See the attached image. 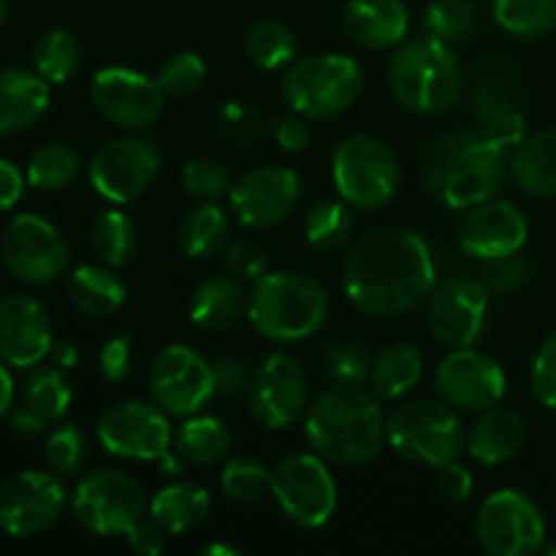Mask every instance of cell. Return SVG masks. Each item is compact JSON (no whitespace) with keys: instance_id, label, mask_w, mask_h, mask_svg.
Listing matches in <instances>:
<instances>
[{"instance_id":"43","label":"cell","mask_w":556,"mask_h":556,"mask_svg":"<svg viewBox=\"0 0 556 556\" xmlns=\"http://www.w3.org/2000/svg\"><path fill=\"white\" fill-rule=\"evenodd\" d=\"M206 79V63L195 52H174L172 58L163 60L155 81L161 85L163 96L188 98L201 90Z\"/></svg>"},{"instance_id":"52","label":"cell","mask_w":556,"mask_h":556,"mask_svg":"<svg viewBox=\"0 0 556 556\" xmlns=\"http://www.w3.org/2000/svg\"><path fill=\"white\" fill-rule=\"evenodd\" d=\"M250 383H253V375L242 358L228 356L215 364V389L223 394H244V391H250Z\"/></svg>"},{"instance_id":"46","label":"cell","mask_w":556,"mask_h":556,"mask_svg":"<svg viewBox=\"0 0 556 556\" xmlns=\"http://www.w3.org/2000/svg\"><path fill=\"white\" fill-rule=\"evenodd\" d=\"M326 367H329V375L337 383L364 386L369 383L372 358L356 342H340V345H331L329 353H326Z\"/></svg>"},{"instance_id":"9","label":"cell","mask_w":556,"mask_h":556,"mask_svg":"<svg viewBox=\"0 0 556 556\" xmlns=\"http://www.w3.org/2000/svg\"><path fill=\"white\" fill-rule=\"evenodd\" d=\"M98 440L109 454L130 462H163L166 472H182V456L172 454V427L157 405L125 400L98 421Z\"/></svg>"},{"instance_id":"53","label":"cell","mask_w":556,"mask_h":556,"mask_svg":"<svg viewBox=\"0 0 556 556\" xmlns=\"http://www.w3.org/2000/svg\"><path fill=\"white\" fill-rule=\"evenodd\" d=\"M277 144L286 152H304L313 141V128H309L307 117L304 114H293V117H286L277 123Z\"/></svg>"},{"instance_id":"3","label":"cell","mask_w":556,"mask_h":556,"mask_svg":"<svg viewBox=\"0 0 556 556\" xmlns=\"http://www.w3.org/2000/svg\"><path fill=\"white\" fill-rule=\"evenodd\" d=\"M510 147L497 144L476 128L440 136L429 144L421 177L429 193L451 210H470L494 199L508 172Z\"/></svg>"},{"instance_id":"24","label":"cell","mask_w":556,"mask_h":556,"mask_svg":"<svg viewBox=\"0 0 556 556\" xmlns=\"http://www.w3.org/2000/svg\"><path fill=\"white\" fill-rule=\"evenodd\" d=\"M342 22L348 36L372 52L400 47L410 30V14L402 0H348Z\"/></svg>"},{"instance_id":"50","label":"cell","mask_w":556,"mask_h":556,"mask_svg":"<svg viewBox=\"0 0 556 556\" xmlns=\"http://www.w3.org/2000/svg\"><path fill=\"white\" fill-rule=\"evenodd\" d=\"M98 367L101 375L112 383H119L125 375L130 372V337L117 334L101 348V356H98Z\"/></svg>"},{"instance_id":"40","label":"cell","mask_w":556,"mask_h":556,"mask_svg":"<svg viewBox=\"0 0 556 556\" xmlns=\"http://www.w3.org/2000/svg\"><path fill=\"white\" fill-rule=\"evenodd\" d=\"M79 174V155L65 144H43L27 163V182L38 190H63Z\"/></svg>"},{"instance_id":"45","label":"cell","mask_w":556,"mask_h":556,"mask_svg":"<svg viewBox=\"0 0 556 556\" xmlns=\"http://www.w3.org/2000/svg\"><path fill=\"white\" fill-rule=\"evenodd\" d=\"M182 188L190 199L217 201L231 190V177H228V168L223 163L199 157L182 168Z\"/></svg>"},{"instance_id":"38","label":"cell","mask_w":556,"mask_h":556,"mask_svg":"<svg viewBox=\"0 0 556 556\" xmlns=\"http://www.w3.org/2000/svg\"><path fill=\"white\" fill-rule=\"evenodd\" d=\"M81 49L79 41L71 36L68 30H47L33 47V65H36V74L43 76L49 85H63L74 76V71L79 68Z\"/></svg>"},{"instance_id":"37","label":"cell","mask_w":556,"mask_h":556,"mask_svg":"<svg viewBox=\"0 0 556 556\" xmlns=\"http://www.w3.org/2000/svg\"><path fill=\"white\" fill-rule=\"evenodd\" d=\"M244 49H248L250 63L264 71H277L286 68V65H291L296 60L299 41L288 25L275 20H264L258 25H253V30L248 33Z\"/></svg>"},{"instance_id":"11","label":"cell","mask_w":556,"mask_h":556,"mask_svg":"<svg viewBox=\"0 0 556 556\" xmlns=\"http://www.w3.org/2000/svg\"><path fill=\"white\" fill-rule=\"evenodd\" d=\"M476 538L492 556H532L546 546V519L525 492L500 489L478 508Z\"/></svg>"},{"instance_id":"23","label":"cell","mask_w":556,"mask_h":556,"mask_svg":"<svg viewBox=\"0 0 556 556\" xmlns=\"http://www.w3.org/2000/svg\"><path fill=\"white\" fill-rule=\"evenodd\" d=\"M52 353V326L47 309L25 293L0 302V362L11 367H36Z\"/></svg>"},{"instance_id":"44","label":"cell","mask_w":556,"mask_h":556,"mask_svg":"<svg viewBox=\"0 0 556 556\" xmlns=\"http://www.w3.org/2000/svg\"><path fill=\"white\" fill-rule=\"evenodd\" d=\"M87 459V440L74 424H63L47 438V462L58 476H76Z\"/></svg>"},{"instance_id":"14","label":"cell","mask_w":556,"mask_h":556,"mask_svg":"<svg viewBox=\"0 0 556 556\" xmlns=\"http://www.w3.org/2000/svg\"><path fill=\"white\" fill-rule=\"evenodd\" d=\"M0 255L11 275L30 286L54 282L68 269V244L63 233L38 215H16L0 233Z\"/></svg>"},{"instance_id":"17","label":"cell","mask_w":556,"mask_h":556,"mask_svg":"<svg viewBox=\"0 0 556 556\" xmlns=\"http://www.w3.org/2000/svg\"><path fill=\"white\" fill-rule=\"evenodd\" d=\"M65 492L52 472L25 470L0 486V530L11 538H33L60 519Z\"/></svg>"},{"instance_id":"19","label":"cell","mask_w":556,"mask_h":556,"mask_svg":"<svg viewBox=\"0 0 556 556\" xmlns=\"http://www.w3.org/2000/svg\"><path fill=\"white\" fill-rule=\"evenodd\" d=\"M489 288L476 277H451L429 296V329L445 348H467L481 337L489 315Z\"/></svg>"},{"instance_id":"26","label":"cell","mask_w":556,"mask_h":556,"mask_svg":"<svg viewBox=\"0 0 556 556\" xmlns=\"http://www.w3.org/2000/svg\"><path fill=\"white\" fill-rule=\"evenodd\" d=\"M49 106V81L22 68L0 71V134H20Z\"/></svg>"},{"instance_id":"22","label":"cell","mask_w":556,"mask_h":556,"mask_svg":"<svg viewBox=\"0 0 556 556\" xmlns=\"http://www.w3.org/2000/svg\"><path fill=\"white\" fill-rule=\"evenodd\" d=\"M527 237H530L527 217L510 201L489 199L470 206L459 223V248L478 261L521 253Z\"/></svg>"},{"instance_id":"6","label":"cell","mask_w":556,"mask_h":556,"mask_svg":"<svg viewBox=\"0 0 556 556\" xmlns=\"http://www.w3.org/2000/svg\"><path fill=\"white\" fill-rule=\"evenodd\" d=\"M362 87L364 76L356 60L324 52L293 60L282 79V96L296 114L324 119L351 109L362 96Z\"/></svg>"},{"instance_id":"33","label":"cell","mask_w":556,"mask_h":556,"mask_svg":"<svg viewBox=\"0 0 556 556\" xmlns=\"http://www.w3.org/2000/svg\"><path fill=\"white\" fill-rule=\"evenodd\" d=\"M231 233V220L226 212L212 201L190 210L179 223V248L188 258L204 261L220 253Z\"/></svg>"},{"instance_id":"10","label":"cell","mask_w":556,"mask_h":556,"mask_svg":"<svg viewBox=\"0 0 556 556\" xmlns=\"http://www.w3.org/2000/svg\"><path fill=\"white\" fill-rule=\"evenodd\" d=\"M147 500L136 478L123 470H92L74 492V516L98 538L128 535L141 521Z\"/></svg>"},{"instance_id":"54","label":"cell","mask_w":556,"mask_h":556,"mask_svg":"<svg viewBox=\"0 0 556 556\" xmlns=\"http://www.w3.org/2000/svg\"><path fill=\"white\" fill-rule=\"evenodd\" d=\"M125 538H128V546L141 556H157L163 554V548H166V538H163V530L155 525V521H152V525L139 521V525H136Z\"/></svg>"},{"instance_id":"2","label":"cell","mask_w":556,"mask_h":556,"mask_svg":"<svg viewBox=\"0 0 556 556\" xmlns=\"http://www.w3.org/2000/svg\"><path fill=\"white\" fill-rule=\"evenodd\" d=\"M309 448L334 465H367L386 445V413L364 386L334 383L304 413Z\"/></svg>"},{"instance_id":"57","label":"cell","mask_w":556,"mask_h":556,"mask_svg":"<svg viewBox=\"0 0 556 556\" xmlns=\"http://www.w3.org/2000/svg\"><path fill=\"white\" fill-rule=\"evenodd\" d=\"M58 358H60V367H74V364H76V351L71 345L58 348Z\"/></svg>"},{"instance_id":"18","label":"cell","mask_w":556,"mask_h":556,"mask_svg":"<svg viewBox=\"0 0 556 556\" xmlns=\"http://www.w3.org/2000/svg\"><path fill=\"white\" fill-rule=\"evenodd\" d=\"M163 90L139 71L101 68L90 81V101L101 117L128 130L150 128L163 112Z\"/></svg>"},{"instance_id":"32","label":"cell","mask_w":556,"mask_h":556,"mask_svg":"<svg viewBox=\"0 0 556 556\" xmlns=\"http://www.w3.org/2000/svg\"><path fill=\"white\" fill-rule=\"evenodd\" d=\"M424 375L421 353L413 345H389L372 358L369 389L378 400H402L418 386Z\"/></svg>"},{"instance_id":"13","label":"cell","mask_w":556,"mask_h":556,"mask_svg":"<svg viewBox=\"0 0 556 556\" xmlns=\"http://www.w3.org/2000/svg\"><path fill=\"white\" fill-rule=\"evenodd\" d=\"M152 402L172 418H190L215 394V367L188 345H168L150 369Z\"/></svg>"},{"instance_id":"42","label":"cell","mask_w":556,"mask_h":556,"mask_svg":"<svg viewBox=\"0 0 556 556\" xmlns=\"http://www.w3.org/2000/svg\"><path fill=\"white\" fill-rule=\"evenodd\" d=\"M271 483H275V472L253 459L228 462L220 476L223 494L237 503H258V500L269 497Z\"/></svg>"},{"instance_id":"4","label":"cell","mask_w":556,"mask_h":556,"mask_svg":"<svg viewBox=\"0 0 556 556\" xmlns=\"http://www.w3.org/2000/svg\"><path fill=\"white\" fill-rule=\"evenodd\" d=\"M389 87L410 112L443 114L462 98L465 74L448 43L432 36L405 38L389 60Z\"/></svg>"},{"instance_id":"25","label":"cell","mask_w":556,"mask_h":556,"mask_svg":"<svg viewBox=\"0 0 556 556\" xmlns=\"http://www.w3.org/2000/svg\"><path fill=\"white\" fill-rule=\"evenodd\" d=\"M527 440V424L510 407H486L465 434V448L481 465H503L514 459Z\"/></svg>"},{"instance_id":"15","label":"cell","mask_w":556,"mask_h":556,"mask_svg":"<svg viewBox=\"0 0 556 556\" xmlns=\"http://www.w3.org/2000/svg\"><path fill=\"white\" fill-rule=\"evenodd\" d=\"M250 413L266 429H291L307 413V375L288 353L261 362L250 383Z\"/></svg>"},{"instance_id":"51","label":"cell","mask_w":556,"mask_h":556,"mask_svg":"<svg viewBox=\"0 0 556 556\" xmlns=\"http://www.w3.org/2000/svg\"><path fill=\"white\" fill-rule=\"evenodd\" d=\"M438 470V489L445 500L451 503H465L472 494V472L465 465H459L456 459L445 462V465L434 467Z\"/></svg>"},{"instance_id":"29","label":"cell","mask_w":556,"mask_h":556,"mask_svg":"<svg viewBox=\"0 0 556 556\" xmlns=\"http://www.w3.org/2000/svg\"><path fill=\"white\" fill-rule=\"evenodd\" d=\"M514 182L538 199L556 195V130L525 136L508 161Z\"/></svg>"},{"instance_id":"16","label":"cell","mask_w":556,"mask_h":556,"mask_svg":"<svg viewBox=\"0 0 556 556\" xmlns=\"http://www.w3.org/2000/svg\"><path fill=\"white\" fill-rule=\"evenodd\" d=\"M434 389L440 400L451 407L465 413H481L486 407L500 405L505 396L508 380L503 367L492 356L467 348H454L448 356L440 362L434 372Z\"/></svg>"},{"instance_id":"55","label":"cell","mask_w":556,"mask_h":556,"mask_svg":"<svg viewBox=\"0 0 556 556\" xmlns=\"http://www.w3.org/2000/svg\"><path fill=\"white\" fill-rule=\"evenodd\" d=\"M22 190H25V177L20 174V168L0 157V212L11 210L22 199Z\"/></svg>"},{"instance_id":"21","label":"cell","mask_w":556,"mask_h":556,"mask_svg":"<svg viewBox=\"0 0 556 556\" xmlns=\"http://www.w3.org/2000/svg\"><path fill=\"white\" fill-rule=\"evenodd\" d=\"M302 199V179L286 166H261L231 182L228 201L244 226L271 228L293 215Z\"/></svg>"},{"instance_id":"5","label":"cell","mask_w":556,"mask_h":556,"mask_svg":"<svg viewBox=\"0 0 556 556\" xmlns=\"http://www.w3.org/2000/svg\"><path fill=\"white\" fill-rule=\"evenodd\" d=\"M329 315L324 286L296 271H266L253 282L248 318L271 342H299L313 337Z\"/></svg>"},{"instance_id":"49","label":"cell","mask_w":556,"mask_h":556,"mask_svg":"<svg viewBox=\"0 0 556 556\" xmlns=\"http://www.w3.org/2000/svg\"><path fill=\"white\" fill-rule=\"evenodd\" d=\"M228 271L239 280H261V277L269 271V261H266V253L253 242H237L228 248L226 253Z\"/></svg>"},{"instance_id":"36","label":"cell","mask_w":556,"mask_h":556,"mask_svg":"<svg viewBox=\"0 0 556 556\" xmlns=\"http://www.w3.org/2000/svg\"><path fill=\"white\" fill-rule=\"evenodd\" d=\"M494 20L508 36L541 38L556 27V0H494Z\"/></svg>"},{"instance_id":"58","label":"cell","mask_w":556,"mask_h":556,"mask_svg":"<svg viewBox=\"0 0 556 556\" xmlns=\"http://www.w3.org/2000/svg\"><path fill=\"white\" fill-rule=\"evenodd\" d=\"M201 554H206V556H217V554L239 556V548H233V546H220V543H212V546H206Z\"/></svg>"},{"instance_id":"39","label":"cell","mask_w":556,"mask_h":556,"mask_svg":"<svg viewBox=\"0 0 556 556\" xmlns=\"http://www.w3.org/2000/svg\"><path fill=\"white\" fill-rule=\"evenodd\" d=\"M481 11L472 0H434L424 14V30L427 36L443 43L467 41L478 30Z\"/></svg>"},{"instance_id":"30","label":"cell","mask_w":556,"mask_h":556,"mask_svg":"<svg viewBox=\"0 0 556 556\" xmlns=\"http://www.w3.org/2000/svg\"><path fill=\"white\" fill-rule=\"evenodd\" d=\"M212 510V497L199 483L179 481L172 486H163L155 497L150 500V516L163 532L168 535H182V532L195 530L206 521Z\"/></svg>"},{"instance_id":"27","label":"cell","mask_w":556,"mask_h":556,"mask_svg":"<svg viewBox=\"0 0 556 556\" xmlns=\"http://www.w3.org/2000/svg\"><path fill=\"white\" fill-rule=\"evenodd\" d=\"M248 313V293L239 277L217 275L199 282L190 296V324L204 331H226Z\"/></svg>"},{"instance_id":"47","label":"cell","mask_w":556,"mask_h":556,"mask_svg":"<svg viewBox=\"0 0 556 556\" xmlns=\"http://www.w3.org/2000/svg\"><path fill=\"white\" fill-rule=\"evenodd\" d=\"M532 277L530 261L521 258L519 253L505 255V258L486 261L483 266V282H486L489 291L497 293H514L519 288H525Z\"/></svg>"},{"instance_id":"34","label":"cell","mask_w":556,"mask_h":556,"mask_svg":"<svg viewBox=\"0 0 556 556\" xmlns=\"http://www.w3.org/2000/svg\"><path fill=\"white\" fill-rule=\"evenodd\" d=\"M231 448V432L220 418L190 416L174 434V451L188 465H215Z\"/></svg>"},{"instance_id":"60","label":"cell","mask_w":556,"mask_h":556,"mask_svg":"<svg viewBox=\"0 0 556 556\" xmlns=\"http://www.w3.org/2000/svg\"><path fill=\"white\" fill-rule=\"evenodd\" d=\"M543 554H548V556H556V543H552V546H543Z\"/></svg>"},{"instance_id":"8","label":"cell","mask_w":556,"mask_h":556,"mask_svg":"<svg viewBox=\"0 0 556 556\" xmlns=\"http://www.w3.org/2000/svg\"><path fill=\"white\" fill-rule=\"evenodd\" d=\"M386 440L407 462L440 467L465 448L456 407L443 400H413L396 407L386 421Z\"/></svg>"},{"instance_id":"31","label":"cell","mask_w":556,"mask_h":556,"mask_svg":"<svg viewBox=\"0 0 556 556\" xmlns=\"http://www.w3.org/2000/svg\"><path fill=\"white\" fill-rule=\"evenodd\" d=\"M68 296L79 313L90 318H109L125 304V282L112 266H79L68 277Z\"/></svg>"},{"instance_id":"1","label":"cell","mask_w":556,"mask_h":556,"mask_svg":"<svg viewBox=\"0 0 556 556\" xmlns=\"http://www.w3.org/2000/svg\"><path fill=\"white\" fill-rule=\"evenodd\" d=\"M342 286L353 307L389 318L418 307L438 286V266L427 239L407 228L378 231L345 261Z\"/></svg>"},{"instance_id":"7","label":"cell","mask_w":556,"mask_h":556,"mask_svg":"<svg viewBox=\"0 0 556 556\" xmlns=\"http://www.w3.org/2000/svg\"><path fill=\"white\" fill-rule=\"evenodd\" d=\"M331 177L345 204L353 210H383L402 182L400 157L375 136H348L331 155Z\"/></svg>"},{"instance_id":"28","label":"cell","mask_w":556,"mask_h":556,"mask_svg":"<svg viewBox=\"0 0 556 556\" xmlns=\"http://www.w3.org/2000/svg\"><path fill=\"white\" fill-rule=\"evenodd\" d=\"M71 405V389L58 369H41L33 375L22 394V405L14 410V429L20 434H38L47 424L65 416Z\"/></svg>"},{"instance_id":"35","label":"cell","mask_w":556,"mask_h":556,"mask_svg":"<svg viewBox=\"0 0 556 556\" xmlns=\"http://www.w3.org/2000/svg\"><path fill=\"white\" fill-rule=\"evenodd\" d=\"M92 253L98 255L103 266H119L128 264L136 253V231L134 223L125 212L119 210H106L96 217L92 223Z\"/></svg>"},{"instance_id":"56","label":"cell","mask_w":556,"mask_h":556,"mask_svg":"<svg viewBox=\"0 0 556 556\" xmlns=\"http://www.w3.org/2000/svg\"><path fill=\"white\" fill-rule=\"evenodd\" d=\"M11 405H14V380L0 362V418L11 410Z\"/></svg>"},{"instance_id":"41","label":"cell","mask_w":556,"mask_h":556,"mask_svg":"<svg viewBox=\"0 0 556 556\" xmlns=\"http://www.w3.org/2000/svg\"><path fill=\"white\" fill-rule=\"evenodd\" d=\"M353 206L345 201H320L304 220V237L318 250H337L348 242L353 228Z\"/></svg>"},{"instance_id":"48","label":"cell","mask_w":556,"mask_h":556,"mask_svg":"<svg viewBox=\"0 0 556 556\" xmlns=\"http://www.w3.org/2000/svg\"><path fill=\"white\" fill-rule=\"evenodd\" d=\"M532 391L538 400L556 413V331L543 340L535 362H532Z\"/></svg>"},{"instance_id":"59","label":"cell","mask_w":556,"mask_h":556,"mask_svg":"<svg viewBox=\"0 0 556 556\" xmlns=\"http://www.w3.org/2000/svg\"><path fill=\"white\" fill-rule=\"evenodd\" d=\"M5 14H9V5H5V0H0V25L5 22Z\"/></svg>"},{"instance_id":"12","label":"cell","mask_w":556,"mask_h":556,"mask_svg":"<svg viewBox=\"0 0 556 556\" xmlns=\"http://www.w3.org/2000/svg\"><path fill=\"white\" fill-rule=\"evenodd\" d=\"M271 497L282 514L304 530H318L337 510V481L324 456L293 454L275 467Z\"/></svg>"},{"instance_id":"20","label":"cell","mask_w":556,"mask_h":556,"mask_svg":"<svg viewBox=\"0 0 556 556\" xmlns=\"http://www.w3.org/2000/svg\"><path fill=\"white\" fill-rule=\"evenodd\" d=\"M161 155L144 139H114L90 161V182L112 204H130L155 179Z\"/></svg>"}]
</instances>
